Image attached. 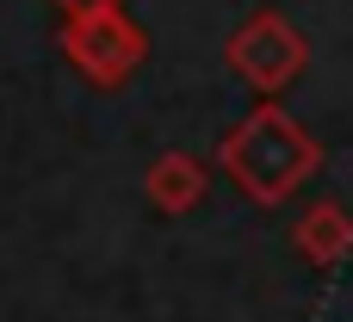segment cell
<instances>
[{
  "instance_id": "7a4b0ae2",
  "label": "cell",
  "mask_w": 353,
  "mask_h": 322,
  "mask_svg": "<svg viewBox=\"0 0 353 322\" xmlns=\"http://www.w3.org/2000/svg\"><path fill=\"white\" fill-rule=\"evenodd\" d=\"M56 43H62V56L74 62V74L93 81V87H124V81L143 68V56H149V37H143V25H137L124 6L62 19V37H56Z\"/></svg>"
},
{
  "instance_id": "277c9868",
  "label": "cell",
  "mask_w": 353,
  "mask_h": 322,
  "mask_svg": "<svg viewBox=\"0 0 353 322\" xmlns=\"http://www.w3.org/2000/svg\"><path fill=\"white\" fill-rule=\"evenodd\" d=\"M143 192H149V205H155V211H168V217L192 211V205L205 199V161H199V155H186V149H168V155H155V161H149Z\"/></svg>"
},
{
  "instance_id": "6da1fadb",
  "label": "cell",
  "mask_w": 353,
  "mask_h": 322,
  "mask_svg": "<svg viewBox=\"0 0 353 322\" xmlns=\"http://www.w3.org/2000/svg\"><path fill=\"white\" fill-rule=\"evenodd\" d=\"M223 174L248 192V199H261V205H273V199H285L310 168H316V143H310V130L298 124V118H285L279 105H261V112H248L230 137H223Z\"/></svg>"
},
{
  "instance_id": "5b68a950",
  "label": "cell",
  "mask_w": 353,
  "mask_h": 322,
  "mask_svg": "<svg viewBox=\"0 0 353 322\" xmlns=\"http://www.w3.org/2000/svg\"><path fill=\"white\" fill-rule=\"evenodd\" d=\"M298 248H304V261H316V267L347 261V254H353V217H347V205H335V199L310 205V211L298 217Z\"/></svg>"
},
{
  "instance_id": "3957f363",
  "label": "cell",
  "mask_w": 353,
  "mask_h": 322,
  "mask_svg": "<svg viewBox=\"0 0 353 322\" xmlns=\"http://www.w3.org/2000/svg\"><path fill=\"white\" fill-rule=\"evenodd\" d=\"M230 62L242 81H254L261 93H279L298 68H304V37L279 19V12H254L236 37H230Z\"/></svg>"
},
{
  "instance_id": "8992f818",
  "label": "cell",
  "mask_w": 353,
  "mask_h": 322,
  "mask_svg": "<svg viewBox=\"0 0 353 322\" xmlns=\"http://www.w3.org/2000/svg\"><path fill=\"white\" fill-rule=\"evenodd\" d=\"M62 6V19H74V12H105V6H124V0H56Z\"/></svg>"
}]
</instances>
